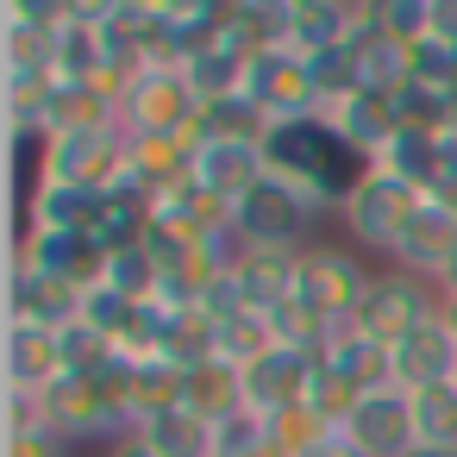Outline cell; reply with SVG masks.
Here are the masks:
<instances>
[{
  "instance_id": "cell-1",
  "label": "cell",
  "mask_w": 457,
  "mask_h": 457,
  "mask_svg": "<svg viewBox=\"0 0 457 457\" xmlns=\"http://www.w3.org/2000/svg\"><path fill=\"white\" fill-rule=\"evenodd\" d=\"M263 163H270V176L276 182H288L313 213H338L345 207V195L357 188V176L370 170L338 132H332V120L320 113V120H288V126H270V138H263Z\"/></svg>"
},
{
  "instance_id": "cell-2",
  "label": "cell",
  "mask_w": 457,
  "mask_h": 457,
  "mask_svg": "<svg viewBox=\"0 0 457 457\" xmlns=\"http://www.w3.org/2000/svg\"><path fill=\"white\" fill-rule=\"evenodd\" d=\"M38 182L57 188H88V195H113L132 170V138L120 126H95V132H57L38 138Z\"/></svg>"
},
{
  "instance_id": "cell-3",
  "label": "cell",
  "mask_w": 457,
  "mask_h": 457,
  "mask_svg": "<svg viewBox=\"0 0 457 457\" xmlns=\"http://www.w3.org/2000/svg\"><path fill=\"white\" fill-rule=\"evenodd\" d=\"M420 188L413 182H401L388 163H370L363 176H357V188L345 195V207H338V220H345V232H351V245H363V251H395V238L407 232V220L420 213Z\"/></svg>"
},
{
  "instance_id": "cell-4",
  "label": "cell",
  "mask_w": 457,
  "mask_h": 457,
  "mask_svg": "<svg viewBox=\"0 0 457 457\" xmlns=\"http://www.w3.org/2000/svg\"><path fill=\"white\" fill-rule=\"evenodd\" d=\"M201 113V95L188 88L182 63H151L126 95H120V132L126 138H176Z\"/></svg>"
},
{
  "instance_id": "cell-5",
  "label": "cell",
  "mask_w": 457,
  "mask_h": 457,
  "mask_svg": "<svg viewBox=\"0 0 457 457\" xmlns=\"http://www.w3.org/2000/svg\"><path fill=\"white\" fill-rule=\"evenodd\" d=\"M432 313H438V288L432 282H420L407 270H376L370 288H363V301H357V313H351V332L388 351V345H401Z\"/></svg>"
},
{
  "instance_id": "cell-6",
  "label": "cell",
  "mask_w": 457,
  "mask_h": 457,
  "mask_svg": "<svg viewBox=\"0 0 457 457\" xmlns=\"http://www.w3.org/2000/svg\"><path fill=\"white\" fill-rule=\"evenodd\" d=\"M245 101H257L270 113V126H288V120H320V88H313V70L301 51H263L245 63Z\"/></svg>"
},
{
  "instance_id": "cell-7",
  "label": "cell",
  "mask_w": 457,
  "mask_h": 457,
  "mask_svg": "<svg viewBox=\"0 0 457 457\" xmlns=\"http://www.w3.org/2000/svg\"><path fill=\"white\" fill-rule=\"evenodd\" d=\"M313 220H320V213H313L288 182H276V176H263V182L238 201V213H232V226H238V238H245L251 251H307L301 238H307Z\"/></svg>"
},
{
  "instance_id": "cell-8",
  "label": "cell",
  "mask_w": 457,
  "mask_h": 457,
  "mask_svg": "<svg viewBox=\"0 0 457 457\" xmlns=\"http://www.w3.org/2000/svg\"><path fill=\"white\" fill-rule=\"evenodd\" d=\"M338 438H345L357 457H407V451L420 445V432H413V395L395 388V382L357 395V407L345 413Z\"/></svg>"
},
{
  "instance_id": "cell-9",
  "label": "cell",
  "mask_w": 457,
  "mask_h": 457,
  "mask_svg": "<svg viewBox=\"0 0 457 457\" xmlns=\"http://www.w3.org/2000/svg\"><path fill=\"white\" fill-rule=\"evenodd\" d=\"M363 288H370V270H363L357 251H345V245H307L301 251V301L320 307L326 320L351 326Z\"/></svg>"
},
{
  "instance_id": "cell-10",
  "label": "cell",
  "mask_w": 457,
  "mask_h": 457,
  "mask_svg": "<svg viewBox=\"0 0 457 457\" xmlns=\"http://www.w3.org/2000/svg\"><path fill=\"white\" fill-rule=\"evenodd\" d=\"M13 263L45 270V276H57V282H76L82 295L107 282V251H101L88 232H38V226H20Z\"/></svg>"
},
{
  "instance_id": "cell-11",
  "label": "cell",
  "mask_w": 457,
  "mask_h": 457,
  "mask_svg": "<svg viewBox=\"0 0 457 457\" xmlns=\"http://www.w3.org/2000/svg\"><path fill=\"white\" fill-rule=\"evenodd\" d=\"M313 370H320V357H307V351H288V345L263 351V357L245 370V407H251V413H263V420H276V413L301 407V401H307V388H313Z\"/></svg>"
},
{
  "instance_id": "cell-12",
  "label": "cell",
  "mask_w": 457,
  "mask_h": 457,
  "mask_svg": "<svg viewBox=\"0 0 457 457\" xmlns=\"http://www.w3.org/2000/svg\"><path fill=\"white\" fill-rule=\"evenodd\" d=\"M326 120H332V132L363 157V163H376L395 138H401V101L388 95V88H357L351 101H338V107H326Z\"/></svg>"
},
{
  "instance_id": "cell-13",
  "label": "cell",
  "mask_w": 457,
  "mask_h": 457,
  "mask_svg": "<svg viewBox=\"0 0 457 457\" xmlns=\"http://www.w3.org/2000/svg\"><path fill=\"white\" fill-rule=\"evenodd\" d=\"M7 320L38 326V332H70V326H82V288H76V282H57V276H45V270L13 263Z\"/></svg>"
},
{
  "instance_id": "cell-14",
  "label": "cell",
  "mask_w": 457,
  "mask_h": 457,
  "mask_svg": "<svg viewBox=\"0 0 457 457\" xmlns=\"http://www.w3.org/2000/svg\"><path fill=\"white\" fill-rule=\"evenodd\" d=\"M457 257V220L426 195L420 201V213L407 220V232L395 238V251H388V270H407V276H420V282H432L438 288V276H445V263Z\"/></svg>"
},
{
  "instance_id": "cell-15",
  "label": "cell",
  "mask_w": 457,
  "mask_h": 457,
  "mask_svg": "<svg viewBox=\"0 0 457 457\" xmlns=\"http://www.w3.org/2000/svg\"><path fill=\"white\" fill-rule=\"evenodd\" d=\"M388 363H395V388H407V395L438 388V382H451V370H457V332L432 313V320H420L401 345H388Z\"/></svg>"
},
{
  "instance_id": "cell-16",
  "label": "cell",
  "mask_w": 457,
  "mask_h": 457,
  "mask_svg": "<svg viewBox=\"0 0 457 457\" xmlns=\"http://www.w3.org/2000/svg\"><path fill=\"white\" fill-rule=\"evenodd\" d=\"M232 288H238V307L251 313H282L295 295H301V251H251L232 263Z\"/></svg>"
},
{
  "instance_id": "cell-17",
  "label": "cell",
  "mask_w": 457,
  "mask_h": 457,
  "mask_svg": "<svg viewBox=\"0 0 457 457\" xmlns=\"http://www.w3.org/2000/svg\"><path fill=\"white\" fill-rule=\"evenodd\" d=\"M63 376H70V363H63V332H38V326L7 320V388L51 395Z\"/></svg>"
},
{
  "instance_id": "cell-18",
  "label": "cell",
  "mask_w": 457,
  "mask_h": 457,
  "mask_svg": "<svg viewBox=\"0 0 457 457\" xmlns=\"http://www.w3.org/2000/svg\"><path fill=\"white\" fill-rule=\"evenodd\" d=\"M263 176H270L263 145H207V151H201V163H195V182H201L207 195H220L232 213H238V201H245Z\"/></svg>"
},
{
  "instance_id": "cell-19",
  "label": "cell",
  "mask_w": 457,
  "mask_h": 457,
  "mask_svg": "<svg viewBox=\"0 0 457 457\" xmlns=\"http://www.w3.org/2000/svg\"><path fill=\"white\" fill-rule=\"evenodd\" d=\"M351 45V7L345 0H288V51L326 57Z\"/></svg>"
},
{
  "instance_id": "cell-20",
  "label": "cell",
  "mask_w": 457,
  "mask_h": 457,
  "mask_svg": "<svg viewBox=\"0 0 457 457\" xmlns=\"http://www.w3.org/2000/svg\"><path fill=\"white\" fill-rule=\"evenodd\" d=\"M188 138H195L201 151H207V145H263V138H270V113H263L257 101H245V95L207 101V107L195 113Z\"/></svg>"
},
{
  "instance_id": "cell-21",
  "label": "cell",
  "mask_w": 457,
  "mask_h": 457,
  "mask_svg": "<svg viewBox=\"0 0 457 457\" xmlns=\"http://www.w3.org/2000/svg\"><path fill=\"white\" fill-rule=\"evenodd\" d=\"M101 195L88 188H57V182H32L26 188V226L38 232H95Z\"/></svg>"
},
{
  "instance_id": "cell-22",
  "label": "cell",
  "mask_w": 457,
  "mask_h": 457,
  "mask_svg": "<svg viewBox=\"0 0 457 457\" xmlns=\"http://www.w3.org/2000/svg\"><path fill=\"white\" fill-rule=\"evenodd\" d=\"M182 407H195L201 420H226V413H238L245 407V370L238 363H226V357H207V363H195L188 376H182Z\"/></svg>"
},
{
  "instance_id": "cell-23",
  "label": "cell",
  "mask_w": 457,
  "mask_h": 457,
  "mask_svg": "<svg viewBox=\"0 0 457 457\" xmlns=\"http://www.w3.org/2000/svg\"><path fill=\"white\" fill-rule=\"evenodd\" d=\"M138 438L157 457H213V420H201L195 407H163L138 426Z\"/></svg>"
},
{
  "instance_id": "cell-24",
  "label": "cell",
  "mask_w": 457,
  "mask_h": 457,
  "mask_svg": "<svg viewBox=\"0 0 457 457\" xmlns=\"http://www.w3.org/2000/svg\"><path fill=\"white\" fill-rule=\"evenodd\" d=\"M182 76H188V88L201 95V107L245 95V57H232L226 45H201L195 57H182Z\"/></svg>"
},
{
  "instance_id": "cell-25",
  "label": "cell",
  "mask_w": 457,
  "mask_h": 457,
  "mask_svg": "<svg viewBox=\"0 0 457 457\" xmlns=\"http://www.w3.org/2000/svg\"><path fill=\"white\" fill-rule=\"evenodd\" d=\"M413 432L432 451H457V382H438V388L413 395Z\"/></svg>"
},
{
  "instance_id": "cell-26",
  "label": "cell",
  "mask_w": 457,
  "mask_h": 457,
  "mask_svg": "<svg viewBox=\"0 0 457 457\" xmlns=\"http://www.w3.org/2000/svg\"><path fill=\"white\" fill-rule=\"evenodd\" d=\"M263 351H276V326H270L263 313L238 307V313H226V320H220V357H226V363L251 370Z\"/></svg>"
},
{
  "instance_id": "cell-27",
  "label": "cell",
  "mask_w": 457,
  "mask_h": 457,
  "mask_svg": "<svg viewBox=\"0 0 457 457\" xmlns=\"http://www.w3.org/2000/svg\"><path fill=\"white\" fill-rule=\"evenodd\" d=\"M332 438H338V426H332L320 407H307V401L270 420V445H282L288 457H313V451H320V445H332Z\"/></svg>"
},
{
  "instance_id": "cell-28",
  "label": "cell",
  "mask_w": 457,
  "mask_h": 457,
  "mask_svg": "<svg viewBox=\"0 0 457 457\" xmlns=\"http://www.w3.org/2000/svg\"><path fill=\"white\" fill-rule=\"evenodd\" d=\"M157 282H163V270L151 263L145 245L107 257V288H113V295H126V301H157Z\"/></svg>"
},
{
  "instance_id": "cell-29",
  "label": "cell",
  "mask_w": 457,
  "mask_h": 457,
  "mask_svg": "<svg viewBox=\"0 0 457 457\" xmlns=\"http://www.w3.org/2000/svg\"><path fill=\"white\" fill-rule=\"evenodd\" d=\"M263 445H270V420L251 413V407H238L213 426V457H257Z\"/></svg>"
},
{
  "instance_id": "cell-30",
  "label": "cell",
  "mask_w": 457,
  "mask_h": 457,
  "mask_svg": "<svg viewBox=\"0 0 457 457\" xmlns=\"http://www.w3.org/2000/svg\"><path fill=\"white\" fill-rule=\"evenodd\" d=\"M357 395H363V388H357L345 370H332V363L320 357V370H313V388H307V407H320L332 426H345V413L357 407Z\"/></svg>"
},
{
  "instance_id": "cell-31",
  "label": "cell",
  "mask_w": 457,
  "mask_h": 457,
  "mask_svg": "<svg viewBox=\"0 0 457 457\" xmlns=\"http://www.w3.org/2000/svg\"><path fill=\"white\" fill-rule=\"evenodd\" d=\"M376 13H382V38L388 45H420L426 20H432V0H376Z\"/></svg>"
},
{
  "instance_id": "cell-32",
  "label": "cell",
  "mask_w": 457,
  "mask_h": 457,
  "mask_svg": "<svg viewBox=\"0 0 457 457\" xmlns=\"http://www.w3.org/2000/svg\"><path fill=\"white\" fill-rule=\"evenodd\" d=\"M132 307H138V301H126V295H113V288L101 282V288H88V295H82V326H95V332H107V338H113V332L126 326V313H132Z\"/></svg>"
},
{
  "instance_id": "cell-33",
  "label": "cell",
  "mask_w": 457,
  "mask_h": 457,
  "mask_svg": "<svg viewBox=\"0 0 457 457\" xmlns=\"http://www.w3.org/2000/svg\"><path fill=\"white\" fill-rule=\"evenodd\" d=\"M70 445L57 432H7V457H63Z\"/></svg>"
},
{
  "instance_id": "cell-34",
  "label": "cell",
  "mask_w": 457,
  "mask_h": 457,
  "mask_svg": "<svg viewBox=\"0 0 457 457\" xmlns=\"http://www.w3.org/2000/svg\"><path fill=\"white\" fill-rule=\"evenodd\" d=\"M426 38L457 51V0H432V20H426Z\"/></svg>"
},
{
  "instance_id": "cell-35",
  "label": "cell",
  "mask_w": 457,
  "mask_h": 457,
  "mask_svg": "<svg viewBox=\"0 0 457 457\" xmlns=\"http://www.w3.org/2000/svg\"><path fill=\"white\" fill-rule=\"evenodd\" d=\"M101 457H157V451H151V445H145V438L132 432V438H120V445H107Z\"/></svg>"
},
{
  "instance_id": "cell-36",
  "label": "cell",
  "mask_w": 457,
  "mask_h": 457,
  "mask_svg": "<svg viewBox=\"0 0 457 457\" xmlns=\"http://www.w3.org/2000/svg\"><path fill=\"white\" fill-rule=\"evenodd\" d=\"M432 201H438V207H445V213H451V220H457V176H445V182H438V188H432Z\"/></svg>"
},
{
  "instance_id": "cell-37",
  "label": "cell",
  "mask_w": 457,
  "mask_h": 457,
  "mask_svg": "<svg viewBox=\"0 0 457 457\" xmlns=\"http://www.w3.org/2000/svg\"><path fill=\"white\" fill-rule=\"evenodd\" d=\"M438 320H445V326L457 332V295H438Z\"/></svg>"
},
{
  "instance_id": "cell-38",
  "label": "cell",
  "mask_w": 457,
  "mask_h": 457,
  "mask_svg": "<svg viewBox=\"0 0 457 457\" xmlns=\"http://www.w3.org/2000/svg\"><path fill=\"white\" fill-rule=\"evenodd\" d=\"M438 295H457V257L445 263V276H438Z\"/></svg>"
},
{
  "instance_id": "cell-39",
  "label": "cell",
  "mask_w": 457,
  "mask_h": 457,
  "mask_svg": "<svg viewBox=\"0 0 457 457\" xmlns=\"http://www.w3.org/2000/svg\"><path fill=\"white\" fill-rule=\"evenodd\" d=\"M313 457H357V451H351V445H345V438H332V445H320V451H313Z\"/></svg>"
},
{
  "instance_id": "cell-40",
  "label": "cell",
  "mask_w": 457,
  "mask_h": 457,
  "mask_svg": "<svg viewBox=\"0 0 457 457\" xmlns=\"http://www.w3.org/2000/svg\"><path fill=\"white\" fill-rule=\"evenodd\" d=\"M445 157H451V176H457V132H445Z\"/></svg>"
},
{
  "instance_id": "cell-41",
  "label": "cell",
  "mask_w": 457,
  "mask_h": 457,
  "mask_svg": "<svg viewBox=\"0 0 457 457\" xmlns=\"http://www.w3.org/2000/svg\"><path fill=\"white\" fill-rule=\"evenodd\" d=\"M407 457H457V451H432V445H413Z\"/></svg>"
},
{
  "instance_id": "cell-42",
  "label": "cell",
  "mask_w": 457,
  "mask_h": 457,
  "mask_svg": "<svg viewBox=\"0 0 457 457\" xmlns=\"http://www.w3.org/2000/svg\"><path fill=\"white\" fill-rule=\"evenodd\" d=\"M257 457H288V451H282V445H263V451H257Z\"/></svg>"
},
{
  "instance_id": "cell-43",
  "label": "cell",
  "mask_w": 457,
  "mask_h": 457,
  "mask_svg": "<svg viewBox=\"0 0 457 457\" xmlns=\"http://www.w3.org/2000/svg\"><path fill=\"white\" fill-rule=\"evenodd\" d=\"M451 382H457V370H451Z\"/></svg>"
}]
</instances>
